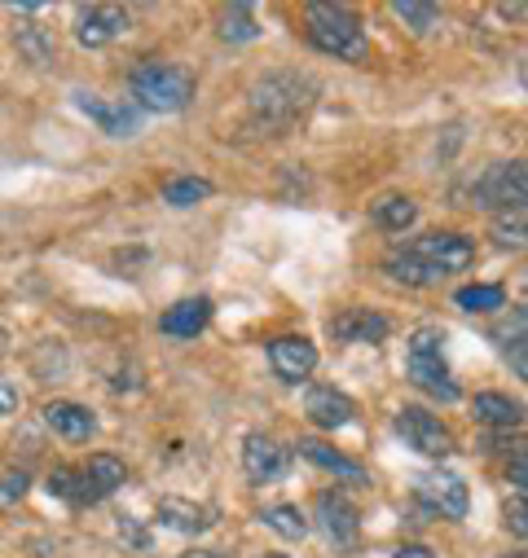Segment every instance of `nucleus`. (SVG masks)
I'll list each match as a JSON object with an SVG mask.
<instances>
[{
	"label": "nucleus",
	"instance_id": "nucleus-1",
	"mask_svg": "<svg viewBox=\"0 0 528 558\" xmlns=\"http://www.w3.org/2000/svg\"><path fill=\"white\" fill-rule=\"evenodd\" d=\"M313 97H317L313 75H304V71H269L264 80L251 84V119L264 132H283L313 106Z\"/></svg>",
	"mask_w": 528,
	"mask_h": 558
},
{
	"label": "nucleus",
	"instance_id": "nucleus-35",
	"mask_svg": "<svg viewBox=\"0 0 528 558\" xmlns=\"http://www.w3.org/2000/svg\"><path fill=\"white\" fill-rule=\"evenodd\" d=\"M506 523H511V532L524 541V532H528V527H524V497H515V506L506 510Z\"/></svg>",
	"mask_w": 528,
	"mask_h": 558
},
{
	"label": "nucleus",
	"instance_id": "nucleus-33",
	"mask_svg": "<svg viewBox=\"0 0 528 558\" xmlns=\"http://www.w3.org/2000/svg\"><path fill=\"white\" fill-rule=\"evenodd\" d=\"M27 488H32L27 471H0V510H5V506H19V501L27 497Z\"/></svg>",
	"mask_w": 528,
	"mask_h": 558
},
{
	"label": "nucleus",
	"instance_id": "nucleus-3",
	"mask_svg": "<svg viewBox=\"0 0 528 558\" xmlns=\"http://www.w3.org/2000/svg\"><path fill=\"white\" fill-rule=\"evenodd\" d=\"M304 27H309L313 49H322V53H331L339 62H365L370 58L365 27L348 5H309L304 10Z\"/></svg>",
	"mask_w": 528,
	"mask_h": 558
},
{
	"label": "nucleus",
	"instance_id": "nucleus-19",
	"mask_svg": "<svg viewBox=\"0 0 528 558\" xmlns=\"http://www.w3.org/2000/svg\"><path fill=\"white\" fill-rule=\"evenodd\" d=\"M471 413L480 417V423H489V427H506V432L524 423L519 400H511V396H502V391H480V396L471 400Z\"/></svg>",
	"mask_w": 528,
	"mask_h": 558
},
{
	"label": "nucleus",
	"instance_id": "nucleus-37",
	"mask_svg": "<svg viewBox=\"0 0 528 558\" xmlns=\"http://www.w3.org/2000/svg\"><path fill=\"white\" fill-rule=\"evenodd\" d=\"M511 480H515V488L524 493V449H515V462H511Z\"/></svg>",
	"mask_w": 528,
	"mask_h": 558
},
{
	"label": "nucleus",
	"instance_id": "nucleus-4",
	"mask_svg": "<svg viewBox=\"0 0 528 558\" xmlns=\"http://www.w3.org/2000/svg\"><path fill=\"white\" fill-rule=\"evenodd\" d=\"M406 374L419 391L436 396V400H458V383L449 374V361H445V335L436 326H423L410 335L406 343Z\"/></svg>",
	"mask_w": 528,
	"mask_h": 558
},
{
	"label": "nucleus",
	"instance_id": "nucleus-16",
	"mask_svg": "<svg viewBox=\"0 0 528 558\" xmlns=\"http://www.w3.org/2000/svg\"><path fill=\"white\" fill-rule=\"evenodd\" d=\"M387 317L374 313V308H344L339 317H331V335L339 343H379L387 339Z\"/></svg>",
	"mask_w": 528,
	"mask_h": 558
},
{
	"label": "nucleus",
	"instance_id": "nucleus-20",
	"mask_svg": "<svg viewBox=\"0 0 528 558\" xmlns=\"http://www.w3.org/2000/svg\"><path fill=\"white\" fill-rule=\"evenodd\" d=\"M49 493L62 497V501H71V506H93V501H101L97 488L88 484L84 466H58V471L49 475Z\"/></svg>",
	"mask_w": 528,
	"mask_h": 558
},
{
	"label": "nucleus",
	"instance_id": "nucleus-24",
	"mask_svg": "<svg viewBox=\"0 0 528 558\" xmlns=\"http://www.w3.org/2000/svg\"><path fill=\"white\" fill-rule=\"evenodd\" d=\"M84 475H88V484L97 488V497H110V493L128 480L123 462H119V458H110V453H93V458L84 462Z\"/></svg>",
	"mask_w": 528,
	"mask_h": 558
},
{
	"label": "nucleus",
	"instance_id": "nucleus-11",
	"mask_svg": "<svg viewBox=\"0 0 528 558\" xmlns=\"http://www.w3.org/2000/svg\"><path fill=\"white\" fill-rule=\"evenodd\" d=\"M75 106L106 132V136H137L142 132V110L132 101H106L97 93H75Z\"/></svg>",
	"mask_w": 528,
	"mask_h": 558
},
{
	"label": "nucleus",
	"instance_id": "nucleus-8",
	"mask_svg": "<svg viewBox=\"0 0 528 558\" xmlns=\"http://www.w3.org/2000/svg\"><path fill=\"white\" fill-rule=\"evenodd\" d=\"M476 203L480 207H502V211H515V207H524V198H528V177H524V163L515 159V163H493V168H484V177L476 181Z\"/></svg>",
	"mask_w": 528,
	"mask_h": 558
},
{
	"label": "nucleus",
	"instance_id": "nucleus-5",
	"mask_svg": "<svg viewBox=\"0 0 528 558\" xmlns=\"http://www.w3.org/2000/svg\"><path fill=\"white\" fill-rule=\"evenodd\" d=\"M406 255L419 259L423 268H432L436 277H449V272H463V268L476 259V246H471V238H463V233L436 229V233L415 238V242L406 246Z\"/></svg>",
	"mask_w": 528,
	"mask_h": 558
},
{
	"label": "nucleus",
	"instance_id": "nucleus-13",
	"mask_svg": "<svg viewBox=\"0 0 528 558\" xmlns=\"http://www.w3.org/2000/svg\"><path fill=\"white\" fill-rule=\"evenodd\" d=\"M269 365L283 383H304L317 369V348L304 335H283L269 343Z\"/></svg>",
	"mask_w": 528,
	"mask_h": 558
},
{
	"label": "nucleus",
	"instance_id": "nucleus-15",
	"mask_svg": "<svg viewBox=\"0 0 528 558\" xmlns=\"http://www.w3.org/2000/svg\"><path fill=\"white\" fill-rule=\"evenodd\" d=\"M304 413L313 417L322 432H339V427H348L352 417H357V404H352V396H344V391H335V387H309Z\"/></svg>",
	"mask_w": 528,
	"mask_h": 558
},
{
	"label": "nucleus",
	"instance_id": "nucleus-23",
	"mask_svg": "<svg viewBox=\"0 0 528 558\" xmlns=\"http://www.w3.org/2000/svg\"><path fill=\"white\" fill-rule=\"evenodd\" d=\"M14 45H19V53H23L32 66H49L53 53H58L53 36H49L45 27H36V23H19V27H14Z\"/></svg>",
	"mask_w": 528,
	"mask_h": 558
},
{
	"label": "nucleus",
	"instance_id": "nucleus-12",
	"mask_svg": "<svg viewBox=\"0 0 528 558\" xmlns=\"http://www.w3.org/2000/svg\"><path fill=\"white\" fill-rule=\"evenodd\" d=\"M132 32V14L123 5H93L80 14V27H75V40L84 49H101V45H115L119 36Z\"/></svg>",
	"mask_w": 528,
	"mask_h": 558
},
{
	"label": "nucleus",
	"instance_id": "nucleus-21",
	"mask_svg": "<svg viewBox=\"0 0 528 558\" xmlns=\"http://www.w3.org/2000/svg\"><path fill=\"white\" fill-rule=\"evenodd\" d=\"M296 449H300V458H309V462L322 466V471H335V475H344V480H365V466H361V462L344 458L339 449H331V445H322V440H300Z\"/></svg>",
	"mask_w": 528,
	"mask_h": 558
},
{
	"label": "nucleus",
	"instance_id": "nucleus-39",
	"mask_svg": "<svg viewBox=\"0 0 528 558\" xmlns=\"http://www.w3.org/2000/svg\"><path fill=\"white\" fill-rule=\"evenodd\" d=\"M274 558H287V554H274Z\"/></svg>",
	"mask_w": 528,
	"mask_h": 558
},
{
	"label": "nucleus",
	"instance_id": "nucleus-2",
	"mask_svg": "<svg viewBox=\"0 0 528 558\" xmlns=\"http://www.w3.org/2000/svg\"><path fill=\"white\" fill-rule=\"evenodd\" d=\"M128 88H132V106L142 114L146 110L151 114H177L194 97V75L177 62H142L128 75Z\"/></svg>",
	"mask_w": 528,
	"mask_h": 558
},
{
	"label": "nucleus",
	"instance_id": "nucleus-10",
	"mask_svg": "<svg viewBox=\"0 0 528 558\" xmlns=\"http://www.w3.org/2000/svg\"><path fill=\"white\" fill-rule=\"evenodd\" d=\"M287 466H291V449L278 445L274 436L251 432V436L242 440V471H247L251 484H274V480L287 475Z\"/></svg>",
	"mask_w": 528,
	"mask_h": 558
},
{
	"label": "nucleus",
	"instance_id": "nucleus-6",
	"mask_svg": "<svg viewBox=\"0 0 528 558\" xmlns=\"http://www.w3.org/2000/svg\"><path fill=\"white\" fill-rule=\"evenodd\" d=\"M396 432H401V440L423 458H449L454 453V432L441 423L436 413H428L419 404L396 409Z\"/></svg>",
	"mask_w": 528,
	"mask_h": 558
},
{
	"label": "nucleus",
	"instance_id": "nucleus-29",
	"mask_svg": "<svg viewBox=\"0 0 528 558\" xmlns=\"http://www.w3.org/2000/svg\"><path fill=\"white\" fill-rule=\"evenodd\" d=\"M454 304L463 313H493V308H506V291L502 287H489V282H476V287H463L454 295Z\"/></svg>",
	"mask_w": 528,
	"mask_h": 558
},
{
	"label": "nucleus",
	"instance_id": "nucleus-25",
	"mask_svg": "<svg viewBox=\"0 0 528 558\" xmlns=\"http://www.w3.org/2000/svg\"><path fill=\"white\" fill-rule=\"evenodd\" d=\"M260 523H264V527H274L283 541H304V532H309V519H304L300 506H291V501L269 506V510L260 514Z\"/></svg>",
	"mask_w": 528,
	"mask_h": 558
},
{
	"label": "nucleus",
	"instance_id": "nucleus-26",
	"mask_svg": "<svg viewBox=\"0 0 528 558\" xmlns=\"http://www.w3.org/2000/svg\"><path fill=\"white\" fill-rule=\"evenodd\" d=\"M392 14L401 19L415 36H428V32L441 23V10L432 5V0H392Z\"/></svg>",
	"mask_w": 528,
	"mask_h": 558
},
{
	"label": "nucleus",
	"instance_id": "nucleus-17",
	"mask_svg": "<svg viewBox=\"0 0 528 558\" xmlns=\"http://www.w3.org/2000/svg\"><path fill=\"white\" fill-rule=\"evenodd\" d=\"M155 519H159L164 527L181 532V536H199V532H207V527L216 523V510H207V506H199V501H185V497H164L159 510H155Z\"/></svg>",
	"mask_w": 528,
	"mask_h": 558
},
{
	"label": "nucleus",
	"instance_id": "nucleus-9",
	"mask_svg": "<svg viewBox=\"0 0 528 558\" xmlns=\"http://www.w3.org/2000/svg\"><path fill=\"white\" fill-rule=\"evenodd\" d=\"M317 527L335 549H357L361 541V510L344 493H322L317 497Z\"/></svg>",
	"mask_w": 528,
	"mask_h": 558
},
{
	"label": "nucleus",
	"instance_id": "nucleus-34",
	"mask_svg": "<svg viewBox=\"0 0 528 558\" xmlns=\"http://www.w3.org/2000/svg\"><path fill=\"white\" fill-rule=\"evenodd\" d=\"M19 409V387L10 378H0V417H10Z\"/></svg>",
	"mask_w": 528,
	"mask_h": 558
},
{
	"label": "nucleus",
	"instance_id": "nucleus-31",
	"mask_svg": "<svg viewBox=\"0 0 528 558\" xmlns=\"http://www.w3.org/2000/svg\"><path fill=\"white\" fill-rule=\"evenodd\" d=\"M493 238H497V246L519 251V246H524V207H515V211H497V220H493Z\"/></svg>",
	"mask_w": 528,
	"mask_h": 558
},
{
	"label": "nucleus",
	"instance_id": "nucleus-14",
	"mask_svg": "<svg viewBox=\"0 0 528 558\" xmlns=\"http://www.w3.org/2000/svg\"><path fill=\"white\" fill-rule=\"evenodd\" d=\"M45 427L71 445H84L97 436V413L88 404H75V400H49L45 404Z\"/></svg>",
	"mask_w": 528,
	"mask_h": 558
},
{
	"label": "nucleus",
	"instance_id": "nucleus-28",
	"mask_svg": "<svg viewBox=\"0 0 528 558\" xmlns=\"http://www.w3.org/2000/svg\"><path fill=\"white\" fill-rule=\"evenodd\" d=\"M255 36H260V23H255L251 5H229L225 19H220V40H229V45H247V40H255Z\"/></svg>",
	"mask_w": 528,
	"mask_h": 558
},
{
	"label": "nucleus",
	"instance_id": "nucleus-22",
	"mask_svg": "<svg viewBox=\"0 0 528 558\" xmlns=\"http://www.w3.org/2000/svg\"><path fill=\"white\" fill-rule=\"evenodd\" d=\"M415 220H419V203L406 198V194H392V198L374 203V225L387 229V233H406Z\"/></svg>",
	"mask_w": 528,
	"mask_h": 558
},
{
	"label": "nucleus",
	"instance_id": "nucleus-30",
	"mask_svg": "<svg viewBox=\"0 0 528 558\" xmlns=\"http://www.w3.org/2000/svg\"><path fill=\"white\" fill-rule=\"evenodd\" d=\"M203 198H212V181H203V177H181V181L164 185V203H172V207H194Z\"/></svg>",
	"mask_w": 528,
	"mask_h": 558
},
{
	"label": "nucleus",
	"instance_id": "nucleus-32",
	"mask_svg": "<svg viewBox=\"0 0 528 558\" xmlns=\"http://www.w3.org/2000/svg\"><path fill=\"white\" fill-rule=\"evenodd\" d=\"M502 352L511 356L515 378H528V356H524V308L515 313V330H511V326L502 330Z\"/></svg>",
	"mask_w": 528,
	"mask_h": 558
},
{
	"label": "nucleus",
	"instance_id": "nucleus-38",
	"mask_svg": "<svg viewBox=\"0 0 528 558\" xmlns=\"http://www.w3.org/2000/svg\"><path fill=\"white\" fill-rule=\"evenodd\" d=\"M181 558H225L220 549H190V554H181Z\"/></svg>",
	"mask_w": 528,
	"mask_h": 558
},
{
	"label": "nucleus",
	"instance_id": "nucleus-18",
	"mask_svg": "<svg viewBox=\"0 0 528 558\" xmlns=\"http://www.w3.org/2000/svg\"><path fill=\"white\" fill-rule=\"evenodd\" d=\"M207 322H212V300L194 295V300H177V304L159 317V330L172 335V339H194V335L207 330Z\"/></svg>",
	"mask_w": 528,
	"mask_h": 558
},
{
	"label": "nucleus",
	"instance_id": "nucleus-36",
	"mask_svg": "<svg viewBox=\"0 0 528 558\" xmlns=\"http://www.w3.org/2000/svg\"><path fill=\"white\" fill-rule=\"evenodd\" d=\"M392 558H436L428 545H401V549H396Z\"/></svg>",
	"mask_w": 528,
	"mask_h": 558
},
{
	"label": "nucleus",
	"instance_id": "nucleus-7",
	"mask_svg": "<svg viewBox=\"0 0 528 558\" xmlns=\"http://www.w3.org/2000/svg\"><path fill=\"white\" fill-rule=\"evenodd\" d=\"M415 497H419L432 514H441V519H463L467 506H471V493H467L463 475H454V471H445V466L423 471V475L415 480Z\"/></svg>",
	"mask_w": 528,
	"mask_h": 558
},
{
	"label": "nucleus",
	"instance_id": "nucleus-27",
	"mask_svg": "<svg viewBox=\"0 0 528 558\" xmlns=\"http://www.w3.org/2000/svg\"><path fill=\"white\" fill-rule=\"evenodd\" d=\"M392 277H396V282H406V287H441L445 282V277H436L432 268H423L419 259H410L406 251L401 255H387V264H383Z\"/></svg>",
	"mask_w": 528,
	"mask_h": 558
}]
</instances>
